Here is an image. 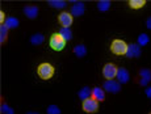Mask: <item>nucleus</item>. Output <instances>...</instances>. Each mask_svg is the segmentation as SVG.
I'll return each mask as SVG.
<instances>
[{
	"mask_svg": "<svg viewBox=\"0 0 151 114\" xmlns=\"http://www.w3.org/2000/svg\"><path fill=\"white\" fill-rule=\"evenodd\" d=\"M146 92L149 96L151 97V88L147 89Z\"/></svg>",
	"mask_w": 151,
	"mask_h": 114,
	"instance_id": "bb28decb",
	"label": "nucleus"
},
{
	"mask_svg": "<svg viewBox=\"0 0 151 114\" xmlns=\"http://www.w3.org/2000/svg\"><path fill=\"white\" fill-rule=\"evenodd\" d=\"M110 1L108 0H101L98 4V7L100 10L106 11L109 9L110 6Z\"/></svg>",
	"mask_w": 151,
	"mask_h": 114,
	"instance_id": "f3484780",
	"label": "nucleus"
},
{
	"mask_svg": "<svg viewBox=\"0 0 151 114\" xmlns=\"http://www.w3.org/2000/svg\"><path fill=\"white\" fill-rule=\"evenodd\" d=\"M119 83H125L129 80V75L127 71L125 69H119L116 77Z\"/></svg>",
	"mask_w": 151,
	"mask_h": 114,
	"instance_id": "9d476101",
	"label": "nucleus"
},
{
	"mask_svg": "<svg viewBox=\"0 0 151 114\" xmlns=\"http://www.w3.org/2000/svg\"><path fill=\"white\" fill-rule=\"evenodd\" d=\"M119 68L116 65L111 62L106 63L103 66L102 73L106 80H114L116 77Z\"/></svg>",
	"mask_w": 151,
	"mask_h": 114,
	"instance_id": "39448f33",
	"label": "nucleus"
},
{
	"mask_svg": "<svg viewBox=\"0 0 151 114\" xmlns=\"http://www.w3.org/2000/svg\"><path fill=\"white\" fill-rule=\"evenodd\" d=\"M149 41L148 35L145 33H142L138 37L137 42L141 46L146 45Z\"/></svg>",
	"mask_w": 151,
	"mask_h": 114,
	"instance_id": "a211bd4d",
	"label": "nucleus"
},
{
	"mask_svg": "<svg viewBox=\"0 0 151 114\" xmlns=\"http://www.w3.org/2000/svg\"><path fill=\"white\" fill-rule=\"evenodd\" d=\"M4 24L8 29L14 28L18 26L19 22L16 18L10 17L6 20Z\"/></svg>",
	"mask_w": 151,
	"mask_h": 114,
	"instance_id": "2eb2a0df",
	"label": "nucleus"
},
{
	"mask_svg": "<svg viewBox=\"0 0 151 114\" xmlns=\"http://www.w3.org/2000/svg\"><path fill=\"white\" fill-rule=\"evenodd\" d=\"M57 20L62 28H69L73 22V16L68 11H63L58 15Z\"/></svg>",
	"mask_w": 151,
	"mask_h": 114,
	"instance_id": "423d86ee",
	"label": "nucleus"
},
{
	"mask_svg": "<svg viewBox=\"0 0 151 114\" xmlns=\"http://www.w3.org/2000/svg\"><path fill=\"white\" fill-rule=\"evenodd\" d=\"M8 29L4 24L1 25L0 36L1 42H4L6 39Z\"/></svg>",
	"mask_w": 151,
	"mask_h": 114,
	"instance_id": "4be33fe9",
	"label": "nucleus"
},
{
	"mask_svg": "<svg viewBox=\"0 0 151 114\" xmlns=\"http://www.w3.org/2000/svg\"><path fill=\"white\" fill-rule=\"evenodd\" d=\"M26 114H39L38 113L36 112H29L27 113Z\"/></svg>",
	"mask_w": 151,
	"mask_h": 114,
	"instance_id": "cd10ccee",
	"label": "nucleus"
},
{
	"mask_svg": "<svg viewBox=\"0 0 151 114\" xmlns=\"http://www.w3.org/2000/svg\"><path fill=\"white\" fill-rule=\"evenodd\" d=\"M59 32L67 41L72 37V32L69 28H62Z\"/></svg>",
	"mask_w": 151,
	"mask_h": 114,
	"instance_id": "6ab92c4d",
	"label": "nucleus"
},
{
	"mask_svg": "<svg viewBox=\"0 0 151 114\" xmlns=\"http://www.w3.org/2000/svg\"><path fill=\"white\" fill-rule=\"evenodd\" d=\"M44 39V38L42 35L37 34L32 37L31 41L34 44H39L41 43Z\"/></svg>",
	"mask_w": 151,
	"mask_h": 114,
	"instance_id": "5701e85b",
	"label": "nucleus"
},
{
	"mask_svg": "<svg viewBox=\"0 0 151 114\" xmlns=\"http://www.w3.org/2000/svg\"><path fill=\"white\" fill-rule=\"evenodd\" d=\"M147 26L148 29L151 30V16L149 18L147 19Z\"/></svg>",
	"mask_w": 151,
	"mask_h": 114,
	"instance_id": "a878e982",
	"label": "nucleus"
},
{
	"mask_svg": "<svg viewBox=\"0 0 151 114\" xmlns=\"http://www.w3.org/2000/svg\"><path fill=\"white\" fill-rule=\"evenodd\" d=\"M140 74L142 77L141 83L142 85H147L151 78L150 72L148 70L144 69L141 71Z\"/></svg>",
	"mask_w": 151,
	"mask_h": 114,
	"instance_id": "4468645a",
	"label": "nucleus"
},
{
	"mask_svg": "<svg viewBox=\"0 0 151 114\" xmlns=\"http://www.w3.org/2000/svg\"><path fill=\"white\" fill-rule=\"evenodd\" d=\"M73 50L75 54L79 57L84 56L86 53V49L82 45L76 46L74 48Z\"/></svg>",
	"mask_w": 151,
	"mask_h": 114,
	"instance_id": "dca6fc26",
	"label": "nucleus"
},
{
	"mask_svg": "<svg viewBox=\"0 0 151 114\" xmlns=\"http://www.w3.org/2000/svg\"><path fill=\"white\" fill-rule=\"evenodd\" d=\"M55 69L51 63L48 62L40 63L37 66L36 73L38 77L42 80L47 81L54 77Z\"/></svg>",
	"mask_w": 151,
	"mask_h": 114,
	"instance_id": "f257e3e1",
	"label": "nucleus"
},
{
	"mask_svg": "<svg viewBox=\"0 0 151 114\" xmlns=\"http://www.w3.org/2000/svg\"><path fill=\"white\" fill-rule=\"evenodd\" d=\"M0 23L1 25L4 24L5 20V13L2 11L1 10L0 12Z\"/></svg>",
	"mask_w": 151,
	"mask_h": 114,
	"instance_id": "393cba45",
	"label": "nucleus"
},
{
	"mask_svg": "<svg viewBox=\"0 0 151 114\" xmlns=\"http://www.w3.org/2000/svg\"><path fill=\"white\" fill-rule=\"evenodd\" d=\"M146 2L145 0H130L128 1V4L132 9L137 10L143 8Z\"/></svg>",
	"mask_w": 151,
	"mask_h": 114,
	"instance_id": "f8f14e48",
	"label": "nucleus"
},
{
	"mask_svg": "<svg viewBox=\"0 0 151 114\" xmlns=\"http://www.w3.org/2000/svg\"><path fill=\"white\" fill-rule=\"evenodd\" d=\"M148 114H151V112L149 113Z\"/></svg>",
	"mask_w": 151,
	"mask_h": 114,
	"instance_id": "c85d7f7f",
	"label": "nucleus"
},
{
	"mask_svg": "<svg viewBox=\"0 0 151 114\" xmlns=\"http://www.w3.org/2000/svg\"><path fill=\"white\" fill-rule=\"evenodd\" d=\"M81 107L86 113L93 114L97 112L99 108V102L90 96L82 100Z\"/></svg>",
	"mask_w": 151,
	"mask_h": 114,
	"instance_id": "20e7f679",
	"label": "nucleus"
},
{
	"mask_svg": "<svg viewBox=\"0 0 151 114\" xmlns=\"http://www.w3.org/2000/svg\"><path fill=\"white\" fill-rule=\"evenodd\" d=\"M84 11V5L80 2L75 4L71 9V14L73 16H79L82 15Z\"/></svg>",
	"mask_w": 151,
	"mask_h": 114,
	"instance_id": "9b49d317",
	"label": "nucleus"
},
{
	"mask_svg": "<svg viewBox=\"0 0 151 114\" xmlns=\"http://www.w3.org/2000/svg\"><path fill=\"white\" fill-rule=\"evenodd\" d=\"M67 40L59 32H55L50 36L49 40V45L54 51L60 52L65 48Z\"/></svg>",
	"mask_w": 151,
	"mask_h": 114,
	"instance_id": "f03ea898",
	"label": "nucleus"
},
{
	"mask_svg": "<svg viewBox=\"0 0 151 114\" xmlns=\"http://www.w3.org/2000/svg\"><path fill=\"white\" fill-rule=\"evenodd\" d=\"M91 96L99 102L103 101L105 98L104 90L99 87H96L91 90Z\"/></svg>",
	"mask_w": 151,
	"mask_h": 114,
	"instance_id": "6e6552de",
	"label": "nucleus"
},
{
	"mask_svg": "<svg viewBox=\"0 0 151 114\" xmlns=\"http://www.w3.org/2000/svg\"><path fill=\"white\" fill-rule=\"evenodd\" d=\"M50 3L52 6L59 8H63L66 4L65 2L63 1H50Z\"/></svg>",
	"mask_w": 151,
	"mask_h": 114,
	"instance_id": "b1692460",
	"label": "nucleus"
},
{
	"mask_svg": "<svg viewBox=\"0 0 151 114\" xmlns=\"http://www.w3.org/2000/svg\"><path fill=\"white\" fill-rule=\"evenodd\" d=\"M104 87L106 91L112 93L118 92L120 88L119 82L114 80H106L104 84Z\"/></svg>",
	"mask_w": 151,
	"mask_h": 114,
	"instance_id": "0eeeda50",
	"label": "nucleus"
},
{
	"mask_svg": "<svg viewBox=\"0 0 151 114\" xmlns=\"http://www.w3.org/2000/svg\"><path fill=\"white\" fill-rule=\"evenodd\" d=\"M25 15L29 18H34L38 13L37 8L35 6H29L26 7L24 10Z\"/></svg>",
	"mask_w": 151,
	"mask_h": 114,
	"instance_id": "ddd939ff",
	"label": "nucleus"
},
{
	"mask_svg": "<svg viewBox=\"0 0 151 114\" xmlns=\"http://www.w3.org/2000/svg\"><path fill=\"white\" fill-rule=\"evenodd\" d=\"M91 92L90 89L88 87H85L82 89L79 93L80 98L82 100L91 96Z\"/></svg>",
	"mask_w": 151,
	"mask_h": 114,
	"instance_id": "412c9836",
	"label": "nucleus"
},
{
	"mask_svg": "<svg viewBox=\"0 0 151 114\" xmlns=\"http://www.w3.org/2000/svg\"><path fill=\"white\" fill-rule=\"evenodd\" d=\"M128 45L124 40L119 39H115L111 42L110 46V50L113 54L116 56L126 55Z\"/></svg>",
	"mask_w": 151,
	"mask_h": 114,
	"instance_id": "7ed1b4c3",
	"label": "nucleus"
},
{
	"mask_svg": "<svg viewBox=\"0 0 151 114\" xmlns=\"http://www.w3.org/2000/svg\"><path fill=\"white\" fill-rule=\"evenodd\" d=\"M141 52L139 46L136 44H132L128 45L126 55L129 57L139 56Z\"/></svg>",
	"mask_w": 151,
	"mask_h": 114,
	"instance_id": "1a4fd4ad",
	"label": "nucleus"
},
{
	"mask_svg": "<svg viewBox=\"0 0 151 114\" xmlns=\"http://www.w3.org/2000/svg\"><path fill=\"white\" fill-rule=\"evenodd\" d=\"M47 114H60V111L56 105H49L47 109Z\"/></svg>",
	"mask_w": 151,
	"mask_h": 114,
	"instance_id": "aec40b11",
	"label": "nucleus"
}]
</instances>
